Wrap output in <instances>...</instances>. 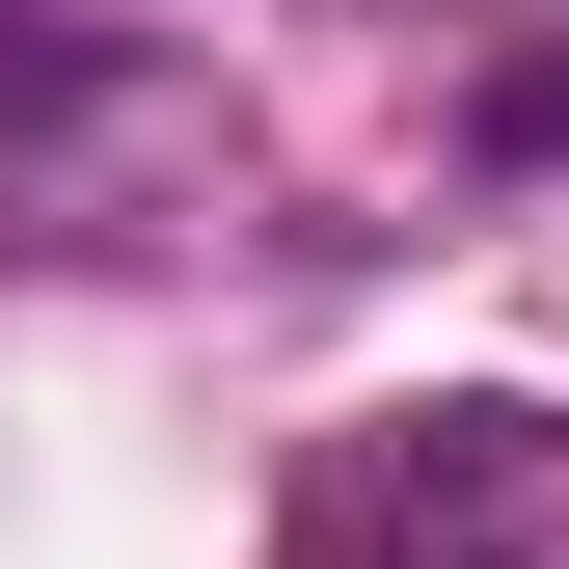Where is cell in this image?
<instances>
[{
	"label": "cell",
	"instance_id": "6da1fadb",
	"mask_svg": "<svg viewBox=\"0 0 569 569\" xmlns=\"http://www.w3.org/2000/svg\"><path fill=\"white\" fill-rule=\"evenodd\" d=\"M271 569H569V407H380V435H326Z\"/></svg>",
	"mask_w": 569,
	"mask_h": 569
},
{
	"label": "cell",
	"instance_id": "7a4b0ae2",
	"mask_svg": "<svg viewBox=\"0 0 569 569\" xmlns=\"http://www.w3.org/2000/svg\"><path fill=\"white\" fill-rule=\"evenodd\" d=\"M190 190H244V136L190 109L163 54H82V28L0 0V244H136V218H190Z\"/></svg>",
	"mask_w": 569,
	"mask_h": 569
},
{
	"label": "cell",
	"instance_id": "3957f363",
	"mask_svg": "<svg viewBox=\"0 0 569 569\" xmlns=\"http://www.w3.org/2000/svg\"><path fill=\"white\" fill-rule=\"evenodd\" d=\"M407 28H516V0H407Z\"/></svg>",
	"mask_w": 569,
	"mask_h": 569
}]
</instances>
